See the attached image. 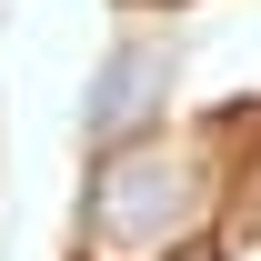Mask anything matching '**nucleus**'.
I'll use <instances>...</instances> for the list:
<instances>
[{
	"label": "nucleus",
	"mask_w": 261,
	"mask_h": 261,
	"mask_svg": "<svg viewBox=\"0 0 261 261\" xmlns=\"http://www.w3.org/2000/svg\"><path fill=\"white\" fill-rule=\"evenodd\" d=\"M161 91H171V50H151V40L111 50V61H100V81H91V111H81V121H91V141H111V151H121L130 130L161 111Z\"/></svg>",
	"instance_id": "f03ea898"
},
{
	"label": "nucleus",
	"mask_w": 261,
	"mask_h": 261,
	"mask_svg": "<svg viewBox=\"0 0 261 261\" xmlns=\"http://www.w3.org/2000/svg\"><path fill=\"white\" fill-rule=\"evenodd\" d=\"M211 221V161L161 151V141H121L91 171V261H161Z\"/></svg>",
	"instance_id": "f257e3e1"
}]
</instances>
